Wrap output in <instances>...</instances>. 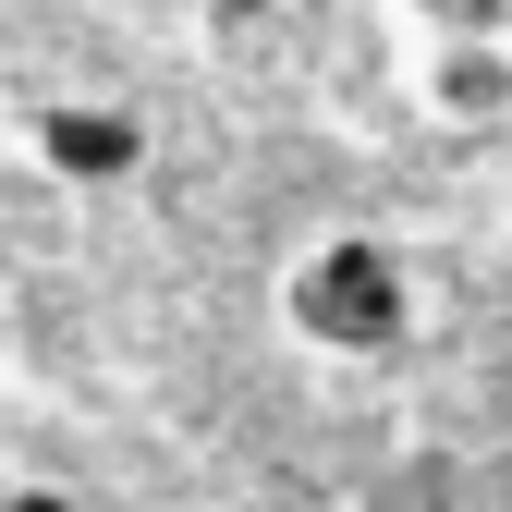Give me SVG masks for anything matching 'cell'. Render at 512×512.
Segmentation results:
<instances>
[{
  "label": "cell",
  "instance_id": "obj_6",
  "mask_svg": "<svg viewBox=\"0 0 512 512\" xmlns=\"http://www.w3.org/2000/svg\"><path fill=\"white\" fill-rule=\"evenodd\" d=\"M196 13H208V25H269L281 0H196Z\"/></svg>",
  "mask_w": 512,
  "mask_h": 512
},
{
  "label": "cell",
  "instance_id": "obj_1",
  "mask_svg": "<svg viewBox=\"0 0 512 512\" xmlns=\"http://www.w3.org/2000/svg\"><path fill=\"white\" fill-rule=\"evenodd\" d=\"M281 317H293V342L342 354V366H378V354H403V342H415V269H403L378 232H330V244H305V256H293Z\"/></svg>",
  "mask_w": 512,
  "mask_h": 512
},
{
  "label": "cell",
  "instance_id": "obj_4",
  "mask_svg": "<svg viewBox=\"0 0 512 512\" xmlns=\"http://www.w3.org/2000/svg\"><path fill=\"white\" fill-rule=\"evenodd\" d=\"M427 25V49H464V37H512V0H403Z\"/></svg>",
  "mask_w": 512,
  "mask_h": 512
},
{
  "label": "cell",
  "instance_id": "obj_2",
  "mask_svg": "<svg viewBox=\"0 0 512 512\" xmlns=\"http://www.w3.org/2000/svg\"><path fill=\"white\" fill-rule=\"evenodd\" d=\"M37 159H49L61 183H135V171H147V122L110 110V98H49V110H37Z\"/></svg>",
  "mask_w": 512,
  "mask_h": 512
},
{
  "label": "cell",
  "instance_id": "obj_3",
  "mask_svg": "<svg viewBox=\"0 0 512 512\" xmlns=\"http://www.w3.org/2000/svg\"><path fill=\"white\" fill-rule=\"evenodd\" d=\"M415 98H427V122H452V135H500V122H512V37H464V49H427Z\"/></svg>",
  "mask_w": 512,
  "mask_h": 512
},
{
  "label": "cell",
  "instance_id": "obj_5",
  "mask_svg": "<svg viewBox=\"0 0 512 512\" xmlns=\"http://www.w3.org/2000/svg\"><path fill=\"white\" fill-rule=\"evenodd\" d=\"M0 512H86L74 488H0Z\"/></svg>",
  "mask_w": 512,
  "mask_h": 512
}]
</instances>
